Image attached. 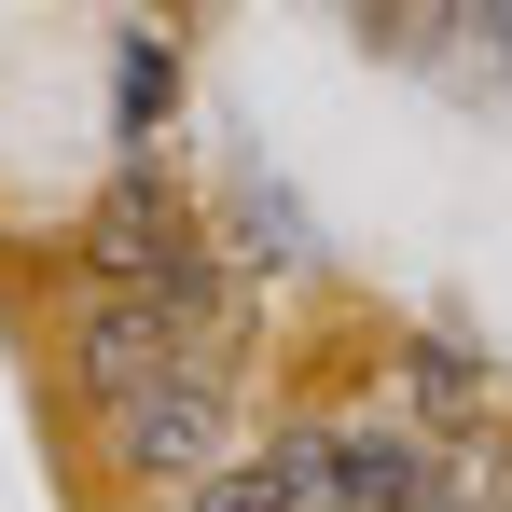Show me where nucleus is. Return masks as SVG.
<instances>
[{
	"mask_svg": "<svg viewBox=\"0 0 512 512\" xmlns=\"http://www.w3.org/2000/svg\"><path fill=\"white\" fill-rule=\"evenodd\" d=\"M84 263H97V291H153L180 333H194V360H208V346H222V319H236V291H222L208 236L180 222V194H167V167H153V153H139V167L84 208Z\"/></svg>",
	"mask_w": 512,
	"mask_h": 512,
	"instance_id": "nucleus-1",
	"label": "nucleus"
},
{
	"mask_svg": "<svg viewBox=\"0 0 512 512\" xmlns=\"http://www.w3.org/2000/svg\"><path fill=\"white\" fill-rule=\"evenodd\" d=\"M111 471H139V485H194L208 457H222V360H180L153 374L139 402H111Z\"/></svg>",
	"mask_w": 512,
	"mask_h": 512,
	"instance_id": "nucleus-2",
	"label": "nucleus"
},
{
	"mask_svg": "<svg viewBox=\"0 0 512 512\" xmlns=\"http://www.w3.org/2000/svg\"><path fill=\"white\" fill-rule=\"evenodd\" d=\"M194 360V333H180L153 291H84V319H70V388H84L97 416L111 402H139L153 374H180Z\"/></svg>",
	"mask_w": 512,
	"mask_h": 512,
	"instance_id": "nucleus-3",
	"label": "nucleus"
},
{
	"mask_svg": "<svg viewBox=\"0 0 512 512\" xmlns=\"http://www.w3.org/2000/svg\"><path fill=\"white\" fill-rule=\"evenodd\" d=\"M180 512H319V429H291V443H263V457H208Z\"/></svg>",
	"mask_w": 512,
	"mask_h": 512,
	"instance_id": "nucleus-4",
	"label": "nucleus"
},
{
	"mask_svg": "<svg viewBox=\"0 0 512 512\" xmlns=\"http://www.w3.org/2000/svg\"><path fill=\"white\" fill-rule=\"evenodd\" d=\"M402 388H416V416H443V429L485 416V374H471L457 346H416V360H402Z\"/></svg>",
	"mask_w": 512,
	"mask_h": 512,
	"instance_id": "nucleus-5",
	"label": "nucleus"
},
{
	"mask_svg": "<svg viewBox=\"0 0 512 512\" xmlns=\"http://www.w3.org/2000/svg\"><path fill=\"white\" fill-rule=\"evenodd\" d=\"M153 111H167V56L139 42V56H125V125H153Z\"/></svg>",
	"mask_w": 512,
	"mask_h": 512,
	"instance_id": "nucleus-6",
	"label": "nucleus"
},
{
	"mask_svg": "<svg viewBox=\"0 0 512 512\" xmlns=\"http://www.w3.org/2000/svg\"><path fill=\"white\" fill-rule=\"evenodd\" d=\"M471 14H499V42H512V0H471Z\"/></svg>",
	"mask_w": 512,
	"mask_h": 512,
	"instance_id": "nucleus-7",
	"label": "nucleus"
}]
</instances>
